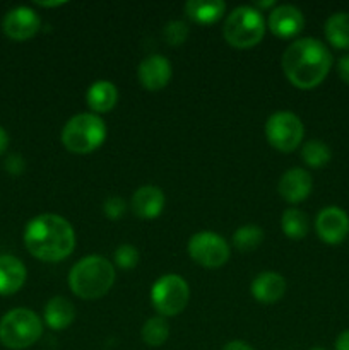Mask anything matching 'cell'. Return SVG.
Wrapping results in <instances>:
<instances>
[{"instance_id":"ba28073f","label":"cell","mask_w":349,"mask_h":350,"mask_svg":"<svg viewBox=\"0 0 349 350\" xmlns=\"http://www.w3.org/2000/svg\"><path fill=\"white\" fill-rule=\"evenodd\" d=\"M305 135V126L300 116L291 111H277L266 123L267 142L281 152H293L298 149Z\"/></svg>"},{"instance_id":"6da1fadb","label":"cell","mask_w":349,"mask_h":350,"mask_svg":"<svg viewBox=\"0 0 349 350\" xmlns=\"http://www.w3.org/2000/svg\"><path fill=\"white\" fill-rule=\"evenodd\" d=\"M283 72L298 89H313L325 81L332 67L328 48L317 38H300L283 53Z\"/></svg>"},{"instance_id":"52a82bcc","label":"cell","mask_w":349,"mask_h":350,"mask_svg":"<svg viewBox=\"0 0 349 350\" xmlns=\"http://www.w3.org/2000/svg\"><path fill=\"white\" fill-rule=\"evenodd\" d=\"M190 289L185 279L174 273L159 277L151 289V301L159 317H177L187 308Z\"/></svg>"},{"instance_id":"5bb4252c","label":"cell","mask_w":349,"mask_h":350,"mask_svg":"<svg viewBox=\"0 0 349 350\" xmlns=\"http://www.w3.org/2000/svg\"><path fill=\"white\" fill-rule=\"evenodd\" d=\"M311 188H313V181H311L310 173L301 167H293V170L286 171L277 185L279 195L289 204H300L305 198H308Z\"/></svg>"},{"instance_id":"4dcf8cb0","label":"cell","mask_w":349,"mask_h":350,"mask_svg":"<svg viewBox=\"0 0 349 350\" xmlns=\"http://www.w3.org/2000/svg\"><path fill=\"white\" fill-rule=\"evenodd\" d=\"M221 350H255L250 344L243 340H231L224 345Z\"/></svg>"},{"instance_id":"4316f807","label":"cell","mask_w":349,"mask_h":350,"mask_svg":"<svg viewBox=\"0 0 349 350\" xmlns=\"http://www.w3.org/2000/svg\"><path fill=\"white\" fill-rule=\"evenodd\" d=\"M115 263L120 269H133L139 263V250L132 245H120L115 250Z\"/></svg>"},{"instance_id":"d6986e66","label":"cell","mask_w":349,"mask_h":350,"mask_svg":"<svg viewBox=\"0 0 349 350\" xmlns=\"http://www.w3.org/2000/svg\"><path fill=\"white\" fill-rule=\"evenodd\" d=\"M75 318V308L68 299L62 296L51 297L44 306V321L51 330H64L70 327Z\"/></svg>"},{"instance_id":"3957f363","label":"cell","mask_w":349,"mask_h":350,"mask_svg":"<svg viewBox=\"0 0 349 350\" xmlns=\"http://www.w3.org/2000/svg\"><path fill=\"white\" fill-rule=\"evenodd\" d=\"M115 284V267L99 255L79 260L68 273V286L77 297L94 301L105 296Z\"/></svg>"},{"instance_id":"ffe728a7","label":"cell","mask_w":349,"mask_h":350,"mask_svg":"<svg viewBox=\"0 0 349 350\" xmlns=\"http://www.w3.org/2000/svg\"><path fill=\"white\" fill-rule=\"evenodd\" d=\"M183 9L194 23L212 24L226 12V3L222 0H188Z\"/></svg>"},{"instance_id":"30bf717a","label":"cell","mask_w":349,"mask_h":350,"mask_svg":"<svg viewBox=\"0 0 349 350\" xmlns=\"http://www.w3.org/2000/svg\"><path fill=\"white\" fill-rule=\"evenodd\" d=\"M315 231L327 245H339L349 234V215L334 205L322 208L315 219Z\"/></svg>"},{"instance_id":"e0dca14e","label":"cell","mask_w":349,"mask_h":350,"mask_svg":"<svg viewBox=\"0 0 349 350\" xmlns=\"http://www.w3.org/2000/svg\"><path fill=\"white\" fill-rule=\"evenodd\" d=\"M26 267L12 255L0 256V296H10L26 282Z\"/></svg>"},{"instance_id":"603a6c76","label":"cell","mask_w":349,"mask_h":350,"mask_svg":"<svg viewBox=\"0 0 349 350\" xmlns=\"http://www.w3.org/2000/svg\"><path fill=\"white\" fill-rule=\"evenodd\" d=\"M140 337H142L144 344L149 345V347H161L170 337V325H168L166 318H149L140 330Z\"/></svg>"},{"instance_id":"8fae6325","label":"cell","mask_w":349,"mask_h":350,"mask_svg":"<svg viewBox=\"0 0 349 350\" xmlns=\"http://www.w3.org/2000/svg\"><path fill=\"white\" fill-rule=\"evenodd\" d=\"M40 16L31 7H14L3 16L2 29L7 38L14 41H26L36 36L40 31Z\"/></svg>"},{"instance_id":"7c38bea8","label":"cell","mask_w":349,"mask_h":350,"mask_svg":"<svg viewBox=\"0 0 349 350\" xmlns=\"http://www.w3.org/2000/svg\"><path fill=\"white\" fill-rule=\"evenodd\" d=\"M137 75H139V82L144 89L159 91V89L166 88L168 82L171 81L173 68H171L168 58L161 57V55H151L140 62Z\"/></svg>"},{"instance_id":"9c48e42d","label":"cell","mask_w":349,"mask_h":350,"mask_svg":"<svg viewBox=\"0 0 349 350\" xmlns=\"http://www.w3.org/2000/svg\"><path fill=\"white\" fill-rule=\"evenodd\" d=\"M187 252L190 258L205 269H218L229 260V245L224 238L212 231H201L188 241Z\"/></svg>"},{"instance_id":"d6a6232c","label":"cell","mask_w":349,"mask_h":350,"mask_svg":"<svg viewBox=\"0 0 349 350\" xmlns=\"http://www.w3.org/2000/svg\"><path fill=\"white\" fill-rule=\"evenodd\" d=\"M7 146H9V133L0 126V156L7 150Z\"/></svg>"},{"instance_id":"277c9868","label":"cell","mask_w":349,"mask_h":350,"mask_svg":"<svg viewBox=\"0 0 349 350\" xmlns=\"http://www.w3.org/2000/svg\"><path fill=\"white\" fill-rule=\"evenodd\" d=\"M43 334V323L34 311L14 308L0 318V344L10 350H24L36 344Z\"/></svg>"},{"instance_id":"ac0fdd59","label":"cell","mask_w":349,"mask_h":350,"mask_svg":"<svg viewBox=\"0 0 349 350\" xmlns=\"http://www.w3.org/2000/svg\"><path fill=\"white\" fill-rule=\"evenodd\" d=\"M88 106L94 113H108L118 103V89L109 81H96L88 89Z\"/></svg>"},{"instance_id":"f1b7e54d","label":"cell","mask_w":349,"mask_h":350,"mask_svg":"<svg viewBox=\"0 0 349 350\" xmlns=\"http://www.w3.org/2000/svg\"><path fill=\"white\" fill-rule=\"evenodd\" d=\"M5 170L10 174H21L24 171V159L21 156H17V154H12V156L7 157Z\"/></svg>"},{"instance_id":"5b68a950","label":"cell","mask_w":349,"mask_h":350,"mask_svg":"<svg viewBox=\"0 0 349 350\" xmlns=\"http://www.w3.org/2000/svg\"><path fill=\"white\" fill-rule=\"evenodd\" d=\"M106 125L94 113H81L65 123L62 129V144L72 154H89L103 146Z\"/></svg>"},{"instance_id":"1f68e13d","label":"cell","mask_w":349,"mask_h":350,"mask_svg":"<svg viewBox=\"0 0 349 350\" xmlns=\"http://www.w3.org/2000/svg\"><path fill=\"white\" fill-rule=\"evenodd\" d=\"M335 350H349V328L337 337V340H335Z\"/></svg>"},{"instance_id":"d590c367","label":"cell","mask_w":349,"mask_h":350,"mask_svg":"<svg viewBox=\"0 0 349 350\" xmlns=\"http://www.w3.org/2000/svg\"><path fill=\"white\" fill-rule=\"evenodd\" d=\"M310 350H325V349H322V347H313V349H310Z\"/></svg>"},{"instance_id":"9a60e30c","label":"cell","mask_w":349,"mask_h":350,"mask_svg":"<svg viewBox=\"0 0 349 350\" xmlns=\"http://www.w3.org/2000/svg\"><path fill=\"white\" fill-rule=\"evenodd\" d=\"M132 211L139 219H156L164 208V193L161 188L146 185L132 195Z\"/></svg>"},{"instance_id":"f546056e","label":"cell","mask_w":349,"mask_h":350,"mask_svg":"<svg viewBox=\"0 0 349 350\" xmlns=\"http://www.w3.org/2000/svg\"><path fill=\"white\" fill-rule=\"evenodd\" d=\"M337 72H339V77L342 79V82H346V84L349 85V55H344V57L339 60Z\"/></svg>"},{"instance_id":"2e32d148","label":"cell","mask_w":349,"mask_h":350,"mask_svg":"<svg viewBox=\"0 0 349 350\" xmlns=\"http://www.w3.org/2000/svg\"><path fill=\"white\" fill-rule=\"evenodd\" d=\"M252 296L262 304H274L286 293V280L277 272H262L252 280Z\"/></svg>"},{"instance_id":"e575fe53","label":"cell","mask_w":349,"mask_h":350,"mask_svg":"<svg viewBox=\"0 0 349 350\" xmlns=\"http://www.w3.org/2000/svg\"><path fill=\"white\" fill-rule=\"evenodd\" d=\"M38 5H41V7H57V5H64V2H38Z\"/></svg>"},{"instance_id":"7402d4cb","label":"cell","mask_w":349,"mask_h":350,"mask_svg":"<svg viewBox=\"0 0 349 350\" xmlns=\"http://www.w3.org/2000/svg\"><path fill=\"white\" fill-rule=\"evenodd\" d=\"M281 228H283V232L287 238L303 239L308 234V229H310L308 215L300 208H287V211H284L283 217H281Z\"/></svg>"},{"instance_id":"836d02e7","label":"cell","mask_w":349,"mask_h":350,"mask_svg":"<svg viewBox=\"0 0 349 350\" xmlns=\"http://www.w3.org/2000/svg\"><path fill=\"white\" fill-rule=\"evenodd\" d=\"M274 5V0H267V2H255V9H267V7H272Z\"/></svg>"},{"instance_id":"484cf974","label":"cell","mask_w":349,"mask_h":350,"mask_svg":"<svg viewBox=\"0 0 349 350\" xmlns=\"http://www.w3.org/2000/svg\"><path fill=\"white\" fill-rule=\"evenodd\" d=\"M163 34L168 44H171V46H178V44L185 43V40H187L188 26L183 23V21H171V23L166 24Z\"/></svg>"},{"instance_id":"cb8c5ba5","label":"cell","mask_w":349,"mask_h":350,"mask_svg":"<svg viewBox=\"0 0 349 350\" xmlns=\"http://www.w3.org/2000/svg\"><path fill=\"white\" fill-rule=\"evenodd\" d=\"M263 241V231L262 228L255 224H246L242 226L235 231L233 234V245L240 252H253L259 248Z\"/></svg>"},{"instance_id":"d4e9b609","label":"cell","mask_w":349,"mask_h":350,"mask_svg":"<svg viewBox=\"0 0 349 350\" xmlns=\"http://www.w3.org/2000/svg\"><path fill=\"white\" fill-rule=\"evenodd\" d=\"M301 157H303V161L308 166L318 170V167L327 166L332 157V152L331 147L325 142H322V140H308L303 146V149H301Z\"/></svg>"},{"instance_id":"8992f818","label":"cell","mask_w":349,"mask_h":350,"mask_svg":"<svg viewBox=\"0 0 349 350\" xmlns=\"http://www.w3.org/2000/svg\"><path fill=\"white\" fill-rule=\"evenodd\" d=\"M222 34L231 46L252 48L262 41L266 34V21L255 7H236L226 17Z\"/></svg>"},{"instance_id":"7a4b0ae2","label":"cell","mask_w":349,"mask_h":350,"mask_svg":"<svg viewBox=\"0 0 349 350\" xmlns=\"http://www.w3.org/2000/svg\"><path fill=\"white\" fill-rule=\"evenodd\" d=\"M24 245L41 262H62L75 246V232L70 222L57 214H41L27 222Z\"/></svg>"},{"instance_id":"4fadbf2b","label":"cell","mask_w":349,"mask_h":350,"mask_svg":"<svg viewBox=\"0 0 349 350\" xmlns=\"http://www.w3.org/2000/svg\"><path fill=\"white\" fill-rule=\"evenodd\" d=\"M269 27L277 38H294L305 26V17L298 7L284 3L269 14Z\"/></svg>"},{"instance_id":"83f0119b","label":"cell","mask_w":349,"mask_h":350,"mask_svg":"<svg viewBox=\"0 0 349 350\" xmlns=\"http://www.w3.org/2000/svg\"><path fill=\"white\" fill-rule=\"evenodd\" d=\"M103 211H105L106 217H109L112 221H116V219H120L123 214H125L127 204L123 198L109 197L105 200V207H103Z\"/></svg>"},{"instance_id":"44dd1931","label":"cell","mask_w":349,"mask_h":350,"mask_svg":"<svg viewBox=\"0 0 349 350\" xmlns=\"http://www.w3.org/2000/svg\"><path fill=\"white\" fill-rule=\"evenodd\" d=\"M325 38L339 50L349 48V12H335L325 21Z\"/></svg>"}]
</instances>
